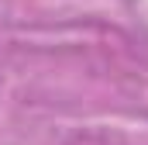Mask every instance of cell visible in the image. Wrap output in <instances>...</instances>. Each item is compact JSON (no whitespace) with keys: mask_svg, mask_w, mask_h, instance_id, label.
Listing matches in <instances>:
<instances>
[]
</instances>
